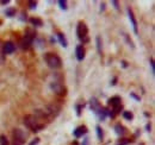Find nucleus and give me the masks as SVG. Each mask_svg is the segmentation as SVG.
<instances>
[{
    "label": "nucleus",
    "mask_w": 155,
    "mask_h": 145,
    "mask_svg": "<svg viewBox=\"0 0 155 145\" xmlns=\"http://www.w3.org/2000/svg\"><path fill=\"white\" fill-rule=\"evenodd\" d=\"M24 125L30 129L32 132H38L46 129V124L41 122V119L37 118L35 114H28L24 117Z\"/></svg>",
    "instance_id": "1"
},
{
    "label": "nucleus",
    "mask_w": 155,
    "mask_h": 145,
    "mask_svg": "<svg viewBox=\"0 0 155 145\" xmlns=\"http://www.w3.org/2000/svg\"><path fill=\"white\" fill-rule=\"evenodd\" d=\"M43 57H44V61L47 62L48 67L51 69H60L62 67V61H61L60 56H57L56 54L47 53V54H44Z\"/></svg>",
    "instance_id": "2"
},
{
    "label": "nucleus",
    "mask_w": 155,
    "mask_h": 145,
    "mask_svg": "<svg viewBox=\"0 0 155 145\" xmlns=\"http://www.w3.org/2000/svg\"><path fill=\"white\" fill-rule=\"evenodd\" d=\"M35 37H36V32L32 29H26L23 39L20 41V46L23 48L24 50L29 49V48L32 45L34 41H35Z\"/></svg>",
    "instance_id": "3"
},
{
    "label": "nucleus",
    "mask_w": 155,
    "mask_h": 145,
    "mask_svg": "<svg viewBox=\"0 0 155 145\" xmlns=\"http://www.w3.org/2000/svg\"><path fill=\"white\" fill-rule=\"evenodd\" d=\"M88 28L84 21H79L76 26V36L82 43H88L90 38H88Z\"/></svg>",
    "instance_id": "4"
},
{
    "label": "nucleus",
    "mask_w": 155,
    "mask_h": 145,
    "mask_svg": "<svg viewBox=\"0 0 155 145\" xmlns=\"http://www.w3.org/2000/svg\"><path fill=\"white\" fill-rule=\"evenodd\" d=\"M26 136L20 129H14L12 131V145H23L25 143Z\"/></svg>",
    "instance_id": "5"
},
{
    "label": "nucleus",
    "mask_w": 155,
    "mask_h": 145,
    "mask_svg": "<svg viewBox=\"0 0 155 145\" xmlns=\"http://www.w3.org/2000/svg\"><path fill=\"white\" fill-rule=\"evenodd\" d=\"M50 88L57 96H64L66 94H67V87H66L63 83L59 82V81L51 82L50 83Z\"/></svg>",
    "instance_id": "6"
},
{
    "label": "nucleus",
    "mask_w": 155,
    "mask_h": 145,
    "mask_svg": "<svg viewBox=\"0 0 155 145\" xmlns=\"http://www.w3.org/2000/svg\"><path fill=\"white\" fill-rule=\"evenodd\" d=\"M60 111H61V105L55 104V102H54V104L48 105V106H47V109H44V112L47 113V115H48L49 120H51V119L56 118V117L59 115Z\"/></svg>",
    "instance_id": "7"
},
{
    "label": "nucleus",
    "mask_w": 155,
    "mask_h": 145,
    "mask_svg": "<svg viewBox=\"0 0 155 145\" xmlns=\"http://www.w3.org/2000/svg\"><path fill=\"white\" fill-rule=\"evenodd\" d=\"M128 16H129V20L131 23V25H132V29H134V32L137 35V32H139V30H137V20H136L135 14H134V12H132V10L130 7H128Z\"/></svg>",
    "instance_id": "8"
},
{
    "label": "nucleus",
    "mask_w": 155,
    "mask_h": 145,
    "mask_svg": "<svg viewBox=\"0 0 155 145\" xmlns=\"http://www.w3.org/2000/svg\"><path fill=\"white\" fill-rule=\"evenodd\" d=\"M3 51H4L5 55H12V54L16 51V44H14L13 42H11V41L6 42V43L4 44Z\"/></svg>",
    "instance_id": "9"
},
{
    "label": "nucleus",
    "mask_w": 155,
    "mask_h": 145,
    "mask_svg": "<svg viewBox=\"0 0 155 145\" xmlns=\"http://www.w3.org/2000/svg\"><path fill=\"white\" fill-rule=\"evenodd\" d=\"M75 55H76V60L79 62L84 61L85 60V56H86V50H85V48L80 44L76 46V49H75Z\"/></svg>",
    "instance_id": "10"
},
{
    "label": "nucleus",
    "mask_w": 155,
    "mask_h": 145,
    "mask_svg": "<svg viewBox=\"0 0 155 145\" xmlns=\"http://www.w3.org/2000/svg\"><path fill=\"white\" fill-rule=\"evenodd\" d=\"M87 133V127L85 125H81L79 127H76L74 131H73V136L75 138H81L82 136H85Z\"/></svg>",
    "instance_id": "11"
},
{
    "label": "nucleus",
    "mask_w": 155,
    "mask_h": 145,
    "mask_svg": "<svg viewBox=\"0 0 155 145\" xmlns=\"http://www.w3.org/2000/svg\"><path fill=\"white\" fill-rule=\"evenodd\" d=\"M107 105L111 106L112 108H116L118 106L122 105V99L119 98V96H112V98H110L109 101H107Z\"/></svg>",
    "instance_id": "12"
},
{
    "label": "nucleus",
    "mask_w": 155,
    "mask_h": 145,
    "mask_svg": "<svg viewBox=\"0 0 155 145\" xmlns=\"http://www.w3.org/2000/svg\"><path fill=\"white\" fill-rule=\"evenodd\" d=\"M90 106H91V109H92L96 114H98V112L101 109V105L99 104V101H98L96 98H92V99L90 100Z\"/></svg>",
    "instance_id": "13"
},
{
    "label": "nucleus",
    "mask_w": 155,
    "mask_h": 145,
    "mask_svg": "<svg viewBox=\"0 0 155 145\" xmlns=\"http://www.w3.org/2000/svg\"><path fill=\"white\" fill-rule=\"evenodd\" d=\"M29 21L34 26H36V28H41V26L43 25L42 19H41V18H38V17H31V18L29 19Z\"/></svg>",
    "instance_id": "14"
},
{
    "label": "nucleus",
    "mask_w": 155,
    "mask_h": 145,
    "mask_svg": "<svg viewBox=\"0 0 155 145\" xmlns=\"http://www.w3.org/2000/svg\"><path fill=\"white\" fill-rule=\"evenodd\" d=\"M57 39H59L60 44H61V45H62L63 48H67V46H68V42H67V38L64 37V35H63V33L59 32V33H57Z\"/></svg>",
    "instance_id": "15"
},
{
    "label": "nucleus",
    "mask_w": 155,
    "mask_h": 145,
    "mask_svg": "<svg viewBox=\"0 0 155 145\" xmlns=\"http://www.w3.org/2000/svg\"><path fill=\"white\" fill-rule=\"evenodd\" d=\"M115 132L121 137V136H124L125 134V129L122 124H116L115 125Z\"/></svg>",
    "instance_id": "16"
},
{
    "label": "nucleus",
    "mask_w": 155,
    "mask_h": 145,
    "mask_svg": "<svg viewBox=\"0 0 155 145\" xmlns=\"http://www.w3.org/2000/svg\"><path fill=\"white\" fill-rule=\"evenodd\" d=\"M123 118L125 120H130V122H131V120L134 119V114H132L130 111H124L123 112Z\"/></svg>",
    "instance_id": "17"
},
{
    "label": "nucleus",
    "mask_w": 155,
    "mask_h": 145,
    "mask_svg": "<svg viewBox=\"0 0 155 145\" xmlns=\"http://www.w3.org/2000/svg\"><path fill=\"white\" fill-rule=\"evenodd\" d=\"M96 131H97V137H98V139H99V140H103L104 133H103V130H101V127H100L99 125L96 126Z\"/></svg>",
    "instance_id": "18"
},
{
    "label": "nucleus",
    "mask_w": 155,
    "mask_h": 145,
    "mask_svg": "<svg viewBox=\"0 0 155 145\" xmlns=\"http://www.w3.org/2000/svg\"><path fill=\"white\" fill-rule=\"evenodd\" d=\"M132 140H130V139H128V138H121L118 141H117V144L116 145H128V144H130Z\"/></svg>",
    "instance_id": "19"
},
{
    "label": "nucleus",
    "mask_w": 155,
    "mask_h": 145,
    "mask_svg": "<svg viewBox=\"0 0 155 145\" xmlns=\"http://www.w3.org/2000/svg\"><path fill=\"white\" fill-rule=\"evenodd\" d=\"M96 42H97V50L99 54H101V38H100V36L96 37Z\"/></svg>",
    "instance_id": "20"
},
{
    "label": "nucleus",
    "mask_w": 155,
    "mask_h": 145,
    "mask_svg": "<svg viewBox=\"0 0 155 145\" xmlns=\"http://www.w3.org/2000/svg\"><path fill=\"white\" fill-rule=\"evenodd\" d=\"M5 14H6L7 17H14V16H16V9H13V7L7 9V10L5 11Z\"/></svg>",
    "instance_id": "21"
},
{
    "label": "nucleus",
    "mask_w": 155,
    "mask_h": 145,
    "mask_svg": "<svg viewBox=\"0 0 155 145\" xmlns=\"http://www.w3.org/2000/svg\"><path fill=\"white\" fill-rule=\"evenodd\" d=\"M59 5H60V9L61 10H63V11H66L68 9V6H67V1H66V0H59Z\"/></svg>",
    "instance_id": "22"
},
{
    "label": "nucleus",
    "mask_w": 155,
    "mask_h": 145,
    "mask_svg": "<svg viewBox=\"0 0 155 145\" xmlns=\"http://www.w3.org/2000/svg\"><path fill=\"white\" fill-rule=\"evenodd\" d=\"M0 145H10V144H9V140H7V138H6V136H4V134L0 136Z\"/></svg>",
    "instance_id": "23"
},
{
    "label": "nucleus",
    "mask_w": 155,
    "mask_h": 145,
    "mask_svg": "<svg viewBox=\"0 0 155 145\" xmlns=\"http://www.w3.org/2000/svg\"><path fill=\"white\" fill-rule=\"evenodd\" d=\"M82 107H84V105H76V115L78 117H80L81 115V109H82Z\"/></svg>",
    "instance_id": "24"
},
{
    "label": "nucleus",
    "mask_w": 155,
    "mask_h": 145,
    "mask_svg": "<svg viewBox=\"0 0 155 145\" xmlns=\"http://www.w3.org/2000/svg\"><path fill=\"white\" fill-rule=\"evenodd\" d=\"M29 7L30 10H35L37 7V1H29Z\"/></svg>",
    "instance_id": "25"
},
{
    "label": "nucleus",
    "mask_w": 155,
    "mask_h": 145,
    "mask_svg": "<svg viewBox=\"0 0 155 145\" xmlns=\"http://www.w3.org/2000/svg\"><path fill=\"white\" fill-rule=\"evenodd\" d=\"M80 145H90V139H88L87 137H85V138L82 139V143H81Z\"/></svg>",
    "instance_id": "26"
},
{
    "label": "nucleus",
    "mask_w": 155,
    "mask_h": 145,
    "mask_svg": "<svg viewBox=\"0 0 155 145\" xmlns=\"http://www.w3.org/2000/svg\"><path fill=\"white\" fill-rule=\"evenodd\" d=\"M39 143V138H35V139H32L30 143H29V145H37Z\"/></svg>",
    "instance_id": "27"
},
{
    "label": "nucleus",
    "mask_w": 155,
    "mask_h": 145,
    "mask_svg": "<svg viewBox=\"0 0 155 145\" xmlns=\"http://www.w3.org/2000/svg\"><path fill=\"white\" fill-rule=\"evenodd\" d=\"M130 95H131V96H132V98H134V99H135L136 101H141V98H140V96H137V95H136L135 93H131Z\"/></svg>",
    "instance_id": "28"
},
{
    "label": "nucleus",
    "mask_w": 155,
    "mask_h": 145,
    "mask_svg": "<svg viewBox=\"0 0 155 145\" xmlns=\"http://www.w3.org/2000/svg\"><path fill=\"white\" fill-rule=\"evenodd\" d=\"M149 63H150V67H151V72H153V74H154V72H155V67H154V60L151 58Z\"/></svg>",
    "instance_id": "29"
},
{
    "label": "nucleus",
    "mask_w": 155,
    "mask_h": 145,
    "mask_svg": "<svg viewBox=\"0 0 155 145\" xmlns=\"http://www.w3.org/2000/svg\"><path fill=\"white\" fill-rule=\"evenodd\" d=\"M111 4L115 6V9H119V5H118V1H116V0H112V1H111Z\"/></svg>",
    "instance_id": "30"
},
{
    "label": "nucleus",
    "mask_w": 155,
    "mask_h": 145,
    "mask_svg": "<svg viewBox=\"0 0 155 145\" xmlns=\"http://www.w3.org/2000/svg\"><path fill=\"white\" fill-rule=\"evenodd\" d=\"M9 3H10V0H1V1H0V4H1V5H6Z\"/></svg>",
    "instance_id": "31"
},
{
    "label": "nucleus",
    "mask_w": 155,
    "mask_h": 145,
    "mask_svg": "<svg viewBox=\"0 0 155 145\" xmlns=\"http://www.w3.org/2000/svg\"><path fill=\"white\" fill-rule=\"evenodd\" d=\"M104 10H105V3H103L100 5V11H104Z\"/></svg>",
    "instance_id": "32"
},
{
    "label": "nucleus",
    "mask_w": 155,
    "mask_h": 145,
    "mask_svg": "<svg viewBox=\"0 0 155 145\" xmlns=\"http://www.w3.org/2000/svg\"><path fill=\"white\" fill-rule=\"evenodd\" d=\"M116 83H117V77H114V81H112V83H111V85H112V86H115Z\"/></svg>",
    "instance_id": "33"
},
{
    "label": "nucleus",
    "mask_w": 155,
    "mask_h": 145,
    "mask_svg": "<svg viewBox=\"0 0 155 145\" xmlns=\"http://www.w3.org/2000/svg\"><path fill=\"white\" fill-rule=\"evenodd\" d=\"M122 65H123V67H124V68H125V67H126V65H128V64H126V63H125V61H122Z\"/></svg>",
    "instance_id": "34"
},
{
    "label": "nucleus",
    "mask_w": 155,
    "mask_h": 145,
    "mask_svg": "<svg viewBox=\"0 0 155 145\" xmlns=\"http://www.w3.org/2000/svg\"><path fill=\"white\" fill-rule=\"evenodd\" d=\"M147 131H150V124H147Z\"/></svg>",
    "instance_id": "35"
},
{
    "label": "nucleus",
    "mask_w": 155,
    "mask_h": 145,
    "mask_svg": "<svg viewBox=\"0 0 155 145\" xmlns=\"http://www.w3.org/2000/svg\"><path fill=\"white\" fill-rule=\"evenodd\" d=\"M72 145H79V144H78V141H73Z\"/></svg>",
    "instance_id": "36"
},
{
    "label": "nucleus",
    "mask_w": 155,
    "mask_h": 145,
    "mask_svg": "<svg viewBox=\"0 0 155 145\" xmlns=\"http://www.w3.org/2000/svg\"><path fill=\"white\" fill-rule=\"evenodd\" d=\"M141 145H144V144H143V143H141Z\"/></svg>",
    "instance_id": "37"
}]
</instances>
